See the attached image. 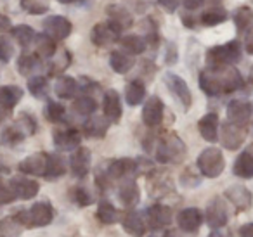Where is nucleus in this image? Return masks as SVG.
I'll return each mask as SVG.
<instances>
[{
    "label": "nucleus",
    "mask_w": 253,
    "mask_h": 237,
    "mask_svg": "<svg viewBox=\"0 0 253 237\" xmlns=\"http://www.w3.org/2000/svg\"><path fill=\"white\" fill-rule=\"evenodd\" d=\"M172 209L169 208L167 204H153L148 208L146 211V220L153 230H162V229H167L169 225H172Z\"/></svg>",
    "instance_id": "13"
},
{
    "label": "nucleus",
    "mask_w": 253,
    "mask_h": 237,
    "mask_svg": "<svg viewBox=\"0 0 253 237\" xmlns=\"http://www.w3.org/2000/svg\"><path fill=\"white\" fill-rule=\"evenodd\" d=\"M246 135H248L246 126H239L234 125V123L225 121L220 128V137L218 139H220L222 146L227 151H238L241 147V144L245 142Z\"/></svg>",
    "instance_id": "9"
},
{
    "label": "nucleus",
    "mask_w": 253,
    "mask_h": 237,
    "mask_svg": "<svg viewBox=\"0 0 253 237\" xmlns=\"http://www.w3.org/2000/svg\"><path fill=\"white\" fill-rule=\"evenodd\" d=\"M205 220H207L208 227H210L211 230L222 229V227L227 225L229 211H227V204H225L224 198H215L208 202L207 211H205Z\"/></svg>",
    "instance_id": "8"
},
{
    "label": "nucleus",
    "mask_w": 253,
    "mask_h": 237,
    "mask_svg": "<svg viewBox=\"0 0 253 237\" xmlns=\"http://www.w3.org/2000/svg\"><path fill=\"white\" fill-rule=\"evenodd\" d=\"M118 199L126 209H134L141 201V189L135 180H123L118 187Z\"/></svg>",
    "instance_id": "22"
},
{
    "label": "nucleus",
    "mask_w": 253,
    "mask_h": 237,
    "mask_svg": "<svg viewBox=\"0 0 253 237\" xmlns=\"http://www.w3.org/2000/svg\"><path fill=\"white\" fill-rule=\"evenodd\" d=\"M196 166L200 173L207 178H217L225 170V158L218 147L211 146L200 153L196 159Z\"/></svg>",
    "instance_id": "4"
},
{
    "label": "nucleus",
    "mask_w": 253,
    "mask_h": 237,
    "mask_svg": "<svg viewBox=\"0 0 253 237\" xmlns=\"http://www.w3.org/2000/svg\"><path fill=\"white\" fill-rule=\"evenodd\" d=\"M54 92L59 99H75V95L80 92V85L73 77H63L57 78L56 85H54Z\"/></svg>",
    "instance_id": "28"
},
{
    "label": "nucleus",
    "mask_w": 253,
    "mask_h": 237,
    "mask_svg": "<svg viewBox=\"0 0 253 237\" xmlns=\"http://www.w3.org/2000/svg\"><path fill=\"white\" fill-rule=\"evenodd\" d=\"M59 4H77V2H82V0H57Z\"/></svg>",
    "instance_id": "60"
},
{
    "label": "nucleus",
    "mask_w": 253,
    "mask_h": 237,
    "mask_svg": "<svg viewBox=\"0 0 253 237\" xmlns=\"http://www.w3.org/2000/svg\"><path fill=\"white\" fill-rule=\"evenodd\" d=\"M42 26L43 33L52 40H66L73 32V25L64 16H49Z\"/></svg>",
    "instance_id": "11"
},
{
    "label": "nucleus",
    "mask_w": 253,
    "mask_h": 237,
    "mask_svg": "<svg viewBox=\"0 0 253 237\" xmlns=\"http://www.w3.org/2000/svg\"><path fill=\"white\" fill-rule=\"evenodd\" d=\"M205 2H207V0H182L184 9H186V11H189V12L198 11L200 7H203Z\"/></svg>",
    "instance_id": "54"
},
{
    "label": "nucleus",
    "mask_w": 253,
    "mask_h": 237,
    "mask_svg": "<svg viewBox=\"0 0 253 237\" xmlns=\"http://www.w3.org/2000/svg\"><path fill=\"white\" fill-rule=\"evenodd\" d=\"M54 146L59 151H75L80 147L82 133L77 128H56L52 132Z\"/></svg>",
    "instance_id": "15"
},
{
    "label": "nucleus",
    "mask_w": 253,
    "mask_h": 237,
    "mask_svg": "<svg viewBox=\"0 0 253 237\" xmlns=\"http://www.w3.org/2000/svg\"><path fill=\"white\" fill-rule=\"evenodd\" d=\"M2 118H4V116H2V113H0V123H2Z\"/></svg>",
    "instance_id": "61"
},
{
    "label": "nucleus",
    "mask_w": 253,
    "mask_h": 237,
    "mask_svg": "<svg viewBox=\"0 0 253 237\" xmlns=\"http://www.w3.org/2000/svg\"><path fill=\"white\" fill-rule=\"evenodd\" d=\"M163 115H165V104H163L162 97L158 95H151L148 101L144 102V108H142V123H144L148 128H156V126L162 125Z\"/></svg>",
    "instance_id": "10"
},
{
    "label": "nucleus",
    "mask_w": 253,
    "mask_h": 237,
    "mask_svg": "<svg viewBox=\"0 0 253 237\" xmlns=\"http://www.w3.org/2000/svg\"><path fill=\"white\" fill-rule=\"evenodd\" d=\"M177 223H179V229L182 232L194 234L203 225V213L198 208H184L177 215Z\"/></svg>",
    "instance_id": "21"
},
{
    "label": "nucleus",
    "mask_w": 253,
    "mask_h": 237,
    "mask_svg": "<svg viewBox=\"0 0 253 237\" xmlns=\"http://www.w3.org/2000/svg\"><path fill=\"white\" fill-rule=\"evenodd\" d=\"M232 173L239 178H253V154L252 151H243L238 158H236L234 164H232Z\"/></svg>",
    "instance_id": "29"
},
{
    "label": "nucleus",
    "mask_w": 253,
    "mask_h": 237,
    "mask_svg": "<svg viewBox=\"0 0 253 237\" xmlns=\"http://www.w3.org/2000/svg\"><path fill=\"white\" fill-rule=\"evenodd\" d=\"M155 158L162 164H177L184 161L187 154V147L184 140L177 133H165L155 144Z\"/></svg>",
    "instance_id": "2"
},
{
    "label": "nucleus",
    "mask_w": 253,
    "mask_h": 237,
    "mask_svg": "<svg viewBox=\"0 0 253 237\" xmlns=\"http://www.w3.org/2000/svg\"><path fill=\"white\" fill-rule=\"evenodd\" d=\"M163 237H184V236H182V230L172 229V230H167L165 236H163Z\"/></svg>",
    "instance_id": "58"
},
{
    "label": "nucleus",
    "mask_w": 253,
    "mask_h": 237,
    "mask_svg": "<svg viewBox=\"0 0 253 237\" xmlns=\"http://www.w3.org/2000/svg\"><path fill=\"white\" fill-rule=\"evenodd\" d=\"M239 237H253V222L245 223V225L239 229Z\"/></svg>",
    "instance_id": "55"
},
{
    "label": "nucleus",
    "mask_w": 253,
    "mask_h": 237,
    "mask_svg": "<svg viewBox=\"0 0 253 237\" xmlns=\"http://www.w3.org/2000/svg\"><path fill=\"white\" fill-rule=\"evenodd\" d=\"M71 109H73V113H77L78 116L88 118V116H92L97 111V102H95V99L92 97V95H82V97L75 99Z\"/></svg>",
    "instance_id": "38"
},
{
    "label": "nucleus",
    "mask_w": 253,
    "mask_h": 237,
    "mask_svg": "<svg viewBox=\"0 0 253 237\" xmlns=\"http://www.w3.org/2000/svg\"><path fill=\"white\" fill-rule=\"evenodd\" d=\"M208 237H229V236H225V234L222 232L220 229H217V230H211L210 236H208Z\"/></svg>",
    "instance_id": "59"
},
{
    "label": "nucleus",
    "mask_w": 253,
    "mask_h": 237,
    "mask_svg": "<svg viewBox=\"0 0 253 237\" xmlns=\"http://www.w3.org/2000/svg\"><path fill=\"white\" fill-rule=\"evenodd\" d=\"M40 57L37 54H21L18 59V71L23 77H30L39 68Z\"/></svg>",
    "instance_id": "44"
},
{
    "label": "nucleus",
    "mask_w": 253,
    "mask_h": 237,
    "mask_svg": "<svg viewBox=\"0 0 253 237\" xmlns=\"http://www.w3.org/2000/svg\"><path fill=\"white\" fill-rule=\"evenodd\" d=\"M243 56V49L239 40H231L222 45H213L207 50V70L210 71H224L229 66L239 63Z\"/></svg>",
    "instance_id": "1"
},
{
    "label": "nucleus",
    "mask_w": 253,
    "mask_h": 237,
    "mask_svg": "<svg viewBox=\"0 0 253 237\" xmlns=\"http://www.w3.org/2000/svg\"><path fill=\"white\" fill-rule=\"evenodd\" d=\"M90 161H92V153L88 147H78L73 151V154L70 156V170L73 173V177L77 178H85L90 171Z\"/></svg>",
    "instance_id": "14"
},
{
    "label": "nucleus",
    "mask_w": 253,
    "mask_h": 237,
    "mask_svg": "<svg viewBox=\"0 0 253 237\" xmlns=\"http://www.w3.org/2000/svg\"><path fill=\"white\" fill-rule=\"evenodd\" d=\"M21 7L25 9L28 14L40 16L45 14L49 11V4L43 2V0H21Z\"/></svg>",
    "instance_id": "49"
},
{
    "label": "nucleus",
    "mask_w": 253,
    "mask_h": 237,
    "mask_svg": "<svg viewBox=\"0 0 253 237\" xmlns=\"http://www.w3.org/2000/svg\"><path fill=\"white\" fill-rule=\"evenodd\" d=\"M16 216L23 223V227L40 229V227H47L54 220V208L50 206V202L40 201L35 202L30 209H19Z\"/></svg>",
    "instance_id": "3"
},
{
    "label": "nucleus",
    "mask_w": 253,
    "mask_h": 237,
    "mask_svg": "<svg viewBox=\"0 0 253 237\" xmlns=\"http://www.w3.org/2000/svg\"><path fill=\"white\" fill-rule=\"evenodd\" d=\"M218 115L217 113H207L203 118L198 121V130H200L201 137H203L207 142L215 144L218 140Z\"/></svg>",
    "instance_id": "25"
},
{
    "label": "nucleus",
    "mask_w": 253,
    "mask_h": 237,
    "mask_svg": "<svg viewBox=\"0 0 253 237\" xmlns=\"http://www.w3.org/2000/svg\"><path fill=\"white\" fill-rule=\"evenodd\" d=\"M245 49L250 56H253V30L246 35V42H245Z\"/></svg>",
    "instance_id": "56"
},
{
    "label": "nucleus",
    "mask_w": 253,
    "mask_h": 237,
    "mask_svg": "<svg viewBox=\"0 0 253 237\" xmlns=\"http://www.w3.org/2000/svg\"><path fill=\"white\" fill-rule=\"evenodd\" d=\"M122 33L123 30L115 21H109L108 19L106 23H97L90 30V42L95 47H108L111 43L118 42Z\"/></svg>",
    "instance_id": "6"
},
{
    "label": "nucleus",
    "mask_w": 253,
    "mask_h": 237,
    "mask_svg": "<svg viewBox=\"0 0 253 237\" xmlns=\"http://www.w3.org/2000/svg\"><path fill=\"white\" fill-rule=\"evenodd\" d=\"M9 187L12 189L16 199H33L40 191V184L37 180H32V178L26 177H14L7 182Z\"/></svg>",
    "instance_id": "20"
},
{
    "label": "nucleus",
    "mask_w": 253,
    "mask_h": 237,
    "mask_svg": "<svg viewBox=\"0 0 253 237\" xmlns=\"http://www.w3.org/2000/svg\"><path fill=\"white\" fill-rule=\"evenodd\" d=\"M26 139V135L16 125H11L0 133V142L4 146H18Z\"/></svg>",
    "instance_id": "46"
},
{
    "label": "nucleus",
    "mask_w": 253,
    "mask_h": 237,
    "mask_svg": "<svg viewBox=\"0 0 253 237\" xmlns=\"http://www.w3.org/2000/svg\"><path fill=\"white\" fill-rule=\"evenodd\" d=\"M122 227L128 236L144 237L146 234V222L141 216V213L135 209H128L122 218Z\"/></svg>",
    "instance_id": "23"
},
{
    "label": "nucleus",
    "mask_w": 253,
    "mask_h": 237,
    "mask_svg": "<svg viewBox=\"0 0 253 237\" xmlns=\"http://www.w3.org/2000/svg\"><path fill=\"white\" fill-rule=\"evenodd\" d=\"M227 18H229L227 11H225L224 7H220V5H215V7L207 9V11L201 14L200 21L203 26H218L224 21H227Z\"/></svg>",
    "instance_id": "37"
},
{
    "label": "nucleus",
    "mask_w": 253,
    "mask_h": 237,
    "mask_svg": "<svg viewBox=\"0 0 253 237\" xmlns=\"http://www.w3.org/2000/svg\"><path fill=\"white\" fill-rule=\"evenodd\" d=\"M146 97V85L142 83L141 80H132L126 83L125 87V101L126 104L130 106V108H135V106H139L142 101H144Z\"/></svg>",
    "instance_id": "33"
},
{
    "label": "nucleus",
    "mask_w": 253,
    "mask_h": 237,
    "mask_svg": "<svg viewBox=\"0 0 253 237\" xmlns=\"http://www.w3.org/2000/svg\"><path fill=\"white\" fill-rule=\"evenodd\" d=\"M108 175V178L111 182L118 180H132L139 175L141 170V161L139 159H130V158H120V159H111L106 163V166L102 168Z\"/></svg>",
    "instance_id": "5"
},
{
    "label": "nucleus",
    "mask_w": 253,
    "mask_h": 237,
    "mask_svg": "<svg viewBox=\"0 0 253 237\" xmlns=\"http://www.w3.org/2000/svg\"><path fill=\"white\" fill-rule=\"evenodd\" d=\"M18 170L25 175H33V177H45L47 170V153H35L26 156L21 163L18 164Z\"/></svg>",
    "instance_id": "19"
},
{
    "label": "nucleus",
    "mask_w": 253,
    "mask_h": 237,
    "mask_svg": "<svg viewBox=\"0 0 253 237\" xmlns=\"http://www.w3.org/2000/svg\"><path fill=\"white\" fill-rule=\"evenodd\" d=\"M179 2L180 0H158V5L162 9H165V12L173 14L177 11V7H179Z\"/></svg>",
    "instance_id": "53"
},
{
    "label": "nucleus",
    "mask_w": 253,
    "mask_h": 237,
    "mask_svg": "<svg viewBox=\"0 0 253 237\" xmlns=\"http://www.w3.org/2000/svg\"><path fill=\"white\" fill-rule=\"evenodd\" d=\"M120 45L122 49L125 50L126 54H130V56H139V54L146 52L148 45H146V40L142 39L141 35H125V37H120Z\"/></svg>",
    "instance_id": "34"
},
{
    "label": "nucleus",
    "mask_w": 253,
    "mask_h": 237,
    "mask_svg": "<svg viewBox=\"0 0 253 237\" xmlns=\"http://www.w3.org/2000/svg\"><path fill=\"white\" fill-rule=\"evenodd\" d=\"M196 19L194 18H189V16H186V14H182V25L186 26V28H189V30H194L196 28Z\"/></svg>",
    "instance_id": "57"
},
{
    "label": "nucleus",
    "mask_w": 253,
    "mask_h": 237,
    "mask_svg": "<svg viewBox=\"0 0 253 237\" xmlns=\"http://www.w3.org/2000/svg\"><path fill=\"white\" fill-rule=\"evenodd\" d=\"M14 56V45L7 37L0 35V61L2 63H9Z\"/></svg>",
    "instance_id": "50"
},
{
    "label": "nucleus",
    "mask_w": 253,
    "mask_h": 237,
    "mask_svg": "<svg viewBox=\"0 0 253 237\" xmlns=\"http://www.w3.org/2000/svg\"><path fill=\"white\" fill-rule=\"evenodd\" d=\"M43 116L50 123H61L64 121V116H66V108L61 102L47 101L45 108H43Z\"/></svg>",
    "instance_id": "42"
},
{
    "label": "nucleus",
    "mask_w": 253,
    "mask_h": 237,
    "mask_svg": "<svg viewBox=\"0 0 253 237\" xmlns=\"http://www.w3.org/2000/svg\"><path fill=\"white\" fill-rule=\"evenodd\" d=\"M109 125H111V123H109L104 116H94L92 115L84 121L82 130H84L85 137H88V139H102V137L108 133Z\"/></svg>",
    "instance_id": "24"
},
{
    "label": "nucleus",
    "mask_w": 253,
    "mask_h": 237,
    "mask_svg": "<svg viewBox=\"0 0 253 237\" xmlns=\"http://www.w3.org/2000/svg\"><path fill=\"white\" fill-rule=\"evenodd\" d=\"M198 85H200V88L208 97H218V95L224 94V88H222V71H218V73L210 70L200 71Z\"/></svg>",
    "instance_id": "17"
},
{
    "label": "nucleus",
    "mask_w": 253,
    "mask_h": 237,
    "mask_svg": "<svg viewBox=\"0 0 253 237\" xmlns=\"http://www.w3.org/2000/svg\"><path fill=\"white\" fill-rule=\"evenodd\" d=\"M135 61L130 54L123 52V50H113L111 56H109V66L115 73L125 75L134 68Z\"/></svg>",
    "instance_id": "30"
},
{
    "label": "nucleus",
    "mask_w": 253,
    "mask_h": 237,
    "mask_svg": "<svg viewBox=\"0 0 253 237\" xmlns=\"http://www.w3.org/2000/svg\"><path fill=\"white\" fill-rule=\"evenodd\" d=\"M102 111H104V118L109 123H118L122 119L123 115V106L120 94L115 88H109L104 92V97H102Z\"/></svg>",
    "instance_id": "18"
},
{
    "label": "nucleus",
    "mask_w": 253,
    "mask_h": 237,
    "mask_svg": "<svg viewBox=\"0 0 253 237\" xmlns=\"http://www.w3.org/2000/svg\"><path fill=\"white\" fill-rule=\"evenodd\" d=\"M149 237H158V236H149Z\"/></svg>",
    "instance_id": "63"
},
{
    "label": "nucleus",
    "mask_w": 253,
    "mask_h": 237,
    "mask_svg": "<svg viewBox=\"0 0 253 237\" xmlns=\"http://www.w3.org/2000/svg\"><path fill=\"white\" fill-rule=\"evenodd\" d=\"M224 196L238 211H248L253 206V194L245 185H231L224 191Z\"/></svg>",
    "instance_id": "16"
},
{
    "label": "nucleus",
    "mask_w": 253,
    "mask_h": 237,
    "mask_svg": "<svg viewBox=\"0 0 253 237\" xmlns=\"http://www.w3.org/2000/svg\"><path fill=\"white\" fill-rule=\"evenodd\" d=\"M73 201L77 202L80 208H85V206H88V204H92V196H90V192L87 191L85 187H77L73 191Z\"/></svg>",
    "instance_id": "51"
},
{
    "label": "nucleus",
    "mask_w": 253,
    "mask_h": 237,
    "mask_svg": "<svg viewBox=\"0 0 253 237\" xmlns=\"http://www.w3.org/2000/svg\"><path fill=\"white\" fill-rule=\"evenodd\" d=\"M66 173V163L59 154H47V170L45 178H59Z\"/></svg>",
    "instance_id": "39"
},
{
    "label": "nucleus",
    "mask_w": 253,
    "mask_h": 237,
    "mask_svg": "<svg viewBox=\"0 0 253 237\" xmlns=\"http://www.w3.org/2000/svg\"><path fill=\"white\" fill-rule=\"evenodd\" d=\"M213 2H220V0H213Z\"/></svg>",
    "instance_id": "62"
},
{
    "label": "nucleus",
    "mask_w": 253,
    "mask_h": 237,
    "mask_svg": "<svg viewBox=\"0 0 253 237\" xmlns=\"http://www.w3.org/2000/svg\"><path fill=\"white\" fill-rule=\"evenodd\" d=\"M11 35L14 37V40L23 47V49H26V47H30L33 42H35L37 33L32 26L18 25V26H14V28H11Z\"/></svg>",
    "instance_id": "40"
},
{
    "label": "nucleus",
    "mask_w": 253,
    "mask_h": 237,
    "mask_svg": "<svg viewBox=\"0 0 253 237\" xmlns=\"http://www.w3.org/2000/svg\"><path fill=\"white\" fill-rule=\"evenodd\" d=\"M23 88L18 85H4L0 87V108L5 111H11L19 104V101L23 99Z\"/></svg>",
    "instance_id": "26"
},
{
    "label": "nucleus",
    "mask_w": 253,
    "mask_h": 237,
    "mask_svg": "<svg viewBox=\"0 0 253 237\" xmlns=\"http://www.w3.org/2000/svg\"><path fill=\"white\" fill-rule=\"evenodd\" d=\"M142 28H146V45H149L151 49H158L160 45V30H158V23L153 18H148L146 23L142 25Z\"/></svg>",
    "instance_id": "45"
},
{
    "label": "nucleus",
    "mask_w": 253,
    "mask_h": 237,
    "mask_svg": "<svg viewBox=\"0 0 253 237\" xmlns=\"http://www.w3.org/2000/svg\"><path fill=\"white\" fill-rule=\"evenodd\" d=\"M106 14H108L109 21H115L123 32L134 25V18H132L130 11L122 7V5H108L106 7Z\"/></svg>",
    "instance_id": "31"
},
{
    "label": "nucleus",
    "mask_w": 253,
    "mask_h": 237,
    "mask_svg": "<svg viewBox=\"0 0 253 237\" xmlns=\"http://www.w3.org/2000/svg\"><path fill=\"white\" fill-rule=\"evenodd\" d=\"M35 47H37V56L42 57V59H50V57L56 56V40H52L50 37H47L45 33L35 37Z\"/></svg>",
    "instance_id": "36"
},
{
    "label": "nucleus",
    "mask_w": 253,
    "mask_h": 237,
    "mask_svg": "<svg viewBox=\"0 0 253 237\" xmlns=\"http://www.w3.org/2000/svg\"><path fill=\"white\" fill-rule=\"evenodd\" d=\"M23 229L25 227L16 215L5 216L0 220V237H21Z\"/></svg>",
    "instance_id": "35"
},
{
    "label": "nucleus",
    "mask_w": 253,
    "mask_h": 237,
    "mask_svg": "<svg viewBox=\"0 0 253 237\" xmlns=\"http://www.w3.org/2000/svg\"><path fill=\"white\" fill-rule=\"evenodd\" d=\"M97 220L102 225H113L118 220V211L109 201H101L97 206V213H95Z\"/></svg>",
    "instance_id": "41"
},
{
    "label": "nucleus",
    "mask_w": 253,
    "mask_h": 237,
    "mask_svg": "<svg viewBox=\"0 0 253 237\" xmlns=\"http://www.w3.org/2000/svg\"><path fill=\"white\" fill-rule=\"evenodd\" d=\"M179 61V50H177V45L173 42H167V50H165V63L169 66L175 64Z\"/></svg>",
    "instance_id": "52"
},
{
    "label": "nucleus",
    "mask_w": 253,
    "mask_h": 237,
    "mask_svg": "<svg viewBox=\"0 0 253 237\" xmlns=\"http://www.w3.org/2000/svg\"><path fill=\"white\" fill-rule=\"evenodd\" d=\"M28 90L33 97L37 99H43L49 92V80L42 75H35L28 80Z\"/></svg>",
    "instance_id": "43"
},
{
    "label": "nucleus",
    "mask_w": 253,
    "mask_h": 237,
    "mask_svg": "<svg viewBox=\"0 0 253 237\" xmlns=\"http://www.w3.org/2000/svg\"><path fill=\"white\" fill-rule=\"evenodd\" d=\"M243 87H245V80H243L241 73L236 68H227V70L222 71V88H224V94L238 92Z\"/></svg>",
    "instance_id": "32"
},
{
    "label": "nucleus",
    "mask_w": 253,
    "mask_h": 237,
    "mask_svg": "<svg viewBox=\"0 0 253 237\" xmlns=\"http://www.w3.org/2000/svg\"><path fill=\"white\" fill-rule=\"evenodd\" d=\"M252 2H253V0H252Z\"/></svg>",
    "instance_id": "64"
},
{
    "label": "nucleus",
    "mask_w": 253,
    "mask_h": 237,
    "mask_svg": "<svg viewBox=\"0 0 253 237\" xmlns=\"http://www.w3.org/2000/svg\"><path fill=\"white\" fill-rule=\"evenodd\" d=\"M232 21L239 35H248L253 30V11L248 5H241L232 14Z\"/></svg>",
    "instance_id": "27"
},
{
    "label": "nucleus",
    "mask_w": 253,
    "mask_h": 237,
    "mask_svg": "<svg viewBox=\"0 0 253 237\" xmlns=\"http://www.w3.org/2000/svg\"><path fill=\"white\" fill-rule=\"evenodd\" d=\"M71 64V54L68 52L66 49L61 50V54L56 57V59H52V63H50L49 66V75L52 77V75H59L63 73L64 70H66L68 66Z\"/></svg>",
    "instance_id": "47"
},
{
    "label": "nucleus",
    "mask_w": 253,
    "mask_h": 237,
    "mask_svg": "<svg viewBox=\"0 0 253 237\" xmlns=\"http://www.w3.org/2000/svg\"><path fill=\"white\" fill-rule=\"evenodd\" d=\"M14 125L18 126L26 137L33 135V133L37 132V119L33 118L32 115H28V113H21V115L18 116V119H16Z\"/></svg>",
    "instance_id": "48"
},
{
    "label": "nucleus",
    "mask_w": 253,
    "mask_h": 237,
    "mask_svg": "<svg viewBox=\"0 0 253 237\" xmlns=\"http://www.w3.org/2000/svg\"><path fill=\"white\" fill-rule=\"evenodd\" d=\"M253 115L252 102L243 101V99H234L227 104V121L234 123L239 126H246Z\"/></svg>",
    "instance_id": "12"
},
{
    "label": "nucleus",
    "mask_w": 253,
    "mask_h": 237,
    "mask_svg": "<svg viewBox=\"0 0 253 237\" xmlns=\"http://www.w3.org/2000/svg\"><path fill=\"white\" fill-rule=\"evenodd\" d=\"M163 80H165V85L169 87L170 94H172L173 97L180 102V106L184 108V111H189L191 106H193V94H191L186 80H182L179 75L170 73V71L169 73H165Z\"/></svg>",
    "instance_id": "7"
}]
</instances>
